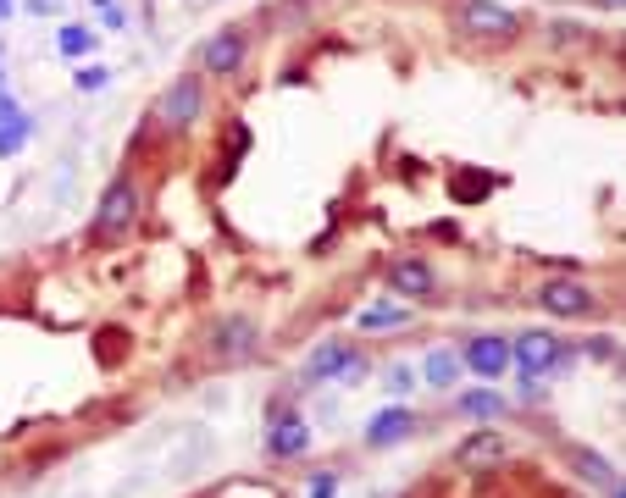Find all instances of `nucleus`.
Masks as SVG:
<instances>
[{
    "label": "nucleus",
    "instance_id": "obj_26",
    "mask_svg": "<svg viewBox=\"0 0 626 498\" xmlns=\"http://www.w3.org/2000/svg\"><path fill=\"white\" fill-rule=\"evenodd\" d=\"M604 498H626V487H621V482H610V487H604Z\"/></svg>",
    "mask_w": 626,
    "mask_h": 498
},
{
    "label": "nucleus",
    "instance_id": "obj_11",
    "mask_svg": "<svg viewBox=\"0 0 626 498\" xmlns=\"http://www.w3.org/2000/svg\"><path fill=\"white\" fill-rule=\"evenodd\" d=\"M410 432H416V415H410L405 404H388V410H377L372 421H366V449H388V443H405Z\"/></svg>",
    "mask_w": 626,
    "mask_h": 498
},
{
    "label": "nucleus",
    "instance_id": "obj_23",
    "mask_svg": "<svg viewBox=\"0 0 626 498\" xmlns=\"http://www.w3.org/2000/svg\"><path fill=\"white\" fill-rule=\"evenodd\" d=\"M383 388H388V393H410V388H416V371H410V366H394Z\"/></svg>",
    "mask_w": 626,
    "mask_h": 498
},
{
    "label": "nucleus",
    "instance_id": "obj_16",
    "mask_svg": "<svg viewBox=\"0 0 626 498\" xmlns=\"http://www.w3.org/2000/svg\"><path fill=\"white\" fill-rule=\"evenodd\" d=\"M460 371H466V366H460L455 349H433V355H427V366H422V377H427V388L444 393V388H455V382H460Z\"/></svg>",
    "mask_w": 626,
    "mask_h": 498
},
{
    "label": "nucleus",
    "instance_id": "obj_7",
    "mask_svg": "<svg viewBox=\"0 0 626 498\" xmlns=\"http://www.w3.org/2000/svg\"><path fill=\"white\" fill-rule=\"evenodd\" d=\"M460 28L471 39H516V12H505L499 0H460Z\"/></svg>",
    "mask_w": 626,
    "mask_h": 498
},
{
    "label": "nucleus",
    "instance_id": "obj_14",
    "mask_svg": "<svg viewBox=\"0 0 626 498\" xmlns=\"http://www.w3.org/2000/svg\"><path fill=\"white\" fill-rule=\"evenodd\" d=\"M494 460H505V438H499L494 427H477L466 443L455 449V465L460 471H477V465H494Z\"/></svg>",
    "mask_w": 626,
    "mask_h": 498
},
{
    "label": "nucleus",
    "instance_id": "obj_8",
    "mask_svg": "<svg viewBox=\"0 0 626 498\" xmlns=\"http://www.w3.org/2000/svg\"><path fill=\"white\" fill-rule=\"evenodd\" d=\"M460 366L477 371L482 382H499L510 371V338H499V332H477V338H466V349H460Z\"/></svg>",
    "mask_w": 626,
    "mask_h": 498
},
{
    "label": "nucleus",
    "instance_id": "obj_5",
    "mask_svg": "<svg viewBox=\"0 0 626 498\" xmlns=\"http://www.w3.org/2000/svg\"><path fill=\"white\" fill-rule=\"evenodd\" d=\"M161 128L167 133H189V128H200V117H205V83H200V72H183V78H172V89L161 95Z\"/></svg>",
    "mask_w": 626,
    "mask_h": 498
},
{
    "label": "nucleus",
    "instance_id": "obj_25",
    "mask_svg": "<svg viewBox=\"0 0 626 498\" xmlns=\"http://www.w3.org/2000/svg\"><path fill=\"white\" fill-rule=\"evenodd\" d=\"M12 12H17V0H0V23H6Z\"/></svg>",
    "mask_w": 626,
    "mask_h": 498
},
{
    "label": "nucleus",
    "instance_id": "obj_19",
    "mask_svg": "<svg viewBox=\"0 0 626 498\" xmlns=\"http://www.w3.org/2000/svg\"><path fill=\"white\" fill-rule=\"evenodd\" d=\"M405 321H410V310L399 305V299H377V305L361 310V327H366V332H377V327H405Z\"/></svg>",
    "mask_w": 626,
    "mask_h": 498
},
{
    "label": "nucleus",
    "instance_id": "obj_17",
    "mask_svg": "<svg viewBox=\"0 0 626 498\" xmlns=\"http://www.w3.org/2000/svg\"><path fill=\"white\" fill-rule=\"evenodd\" d=\"M510 404L499 399L494 388H471V393H460V415H471V421H499Z\"/></svg>",
    "mask_w": 626,
    "mask_h": 498
},
{
    "label": "nucleus",
    "instance_id": "obj_3",
    "mask_svg": "<svg viewBox=\"0 0 626 498\" xmlns=\"http://www.w3.org/2000/svg\"><path fill=\"white\" fill-rule=\"evenodd\" d=\"M305 449H311V421L300 410H289L283 399H272V410H266V454L272 460H305Z\"/></svg>",
    "mask_w": 626,
    "mask_h": 498
},
{
    "label": "nucleus",
    "instance_id": "obj_27",
    "mask_svg": "<svg viewBox=\"0 0 626 498\" xmlns=\"http://www.w3.org/2000/svg\"><path fill=\"white\" fill-rule=\"evenodd\" d=\"M599 6H604V12H621V0H599Z\"/></svg>",
    "mask_w": 626,
    "mask_h": 498
},
{
    "label": "nucleus",
    "instance_id": "obj_20",
    "mask_svg": "<svg viewBox=\"0 0 626 498\" xmlns=\"http://www.w3.org/2000/svg\"><path fill=\"white\" fill-rule=\"evenodd\" d=\"M106 83H111V67H106V61H89V67L73 72V89H78V95H100Z\"/></svg>",
    "mask_w": 626,
    "mask_h": 498
},
{
    "label": "nucleus",
    "instance_id": "obj_24",
    "mask_svg": "<svg viewBox=\"0 0 626 498\" xmlns=\"http://www.w3.org/2000/svg\"><path fill=\"white\" fill-rule=\"evenodd\" d=\"M338 493V471H316L311 476V498H333Z\"/></svg>",
    "mask_w": 626,
    "mask_h": 498
},
{
    "label": "nucleus",
    "instance_id": "obj_10",
    "mask_svg": "<svg viewBox=\"0 0 626 498\" xmlns=\"http://www.w3.org/2000/svg\"><path fill=\"white\" fill-rule=\"evenodd\" d=\"M438 277L427 261H416V255H399V261H388V294L410 299V305H422V299H433Z\"/></svg>",
    "mask_w": 626,
    "mask_h": 498
},
{
    "label": "nucleus",
    "instance_id": "obj_22",
    "mask_svg": "<svg viewBox=\"0 0 626 498\" xmlns=\"http://www.w3.org/2000/svg\"><path fill=\"white\" fill-rule=\"evenodd\" d=\"M95 6H100V17H106L111 34H128V12H122L117 0H95Z\"/></svg>",
    "mask_w": 626,
    "mask_h": 498
},
{
    "label": "nucleus",
    "instance_id": "obj_21",
    "mask_svg": "<svg viewBox=\"0 0 626 498\" xmlns=\"http://www.w3.org/2000/svg\"><path fill=\"white\" fill-rule=\"evenodd\" d=\"M366 371H372V360L361 355V349H350V360H344V366H338V377L333 382H344V388H350V382H361Z\"/></svg>",
    "mask_w": 626,
    "mask_h": 498
},
{
    "label": "nucleus",
    "instance_id": "obj_4",
    "mask_svg": "<svg viewBox=\"0 0 626 498\" xmlns=\"http://www.w3.org/2000/svg\"><path fill=\"white\" fill-rule=\"evenodd\" d=\"M261 355V327H255L250 316H217V327H211V360L217 366H244V360Z\"/></svg>",
    "mask_w": 626,
    "mask_h": 498
},
{
    "label": "nucleus",
    "instance_id": "obj_6",
    "mask_svg": "<svg viewBox=\"0 0 626 498\" xmlns=\"http://www.w3.org/2000/svg\"><path fill=\"white\" fill-rule=\"evenodd\" d=\"M532 305H538L543 316H554V321H577V316H593L599 299H593V288L582 283V277H549V283L532 294Z\"/></svg>",
    "mask_w": 626,
    "mask_h": 498
},
{
    "label": "nucleus",
    "instance_id": "obj_28",
    "mask_svg": "<svg viewBox=\"0 0 626 498\" xmlns=\"http://www.w3.org/2000/svg\"><path fill=\"white\" fill-rule=\"evenodd\" d=\"M0 95H6V72H0Z\"/></svg>",
    "mask_w": 626,
    "mask_h": 498
},
{
    "label": "nucleus",
    "instance_id": "obj_9",
    "mask_svg": "<svg viewBox=\"0 0 626 498\" xmlns=\"http://www.w3.org/2000/svg\"><path fill=\"white\" fill-rule=\"evenodd\" d=\"M244 56H250V39L239 34V28H222V34H211L200 45V67L217 72V78H239L244 72Z\"/></svg>",
    "mask_w": 626,
    "mask_h": 498
},
{
    "label": "nucleus",
    "instance_id": "obj_13",
    "mask_svg": "<svg viewBox=\"0 0 626 498\" xmlns=\"http://www.w3.org/2000/svg\"><path fill=\"white\" fill-rule=\"evenodd\" d=\"M28 139H34V117H28V111L17 106L12 95H0V161H6V155H17Z\"/></svg>",
    "mask_w": 626,
    "mask_h": 498
},
{
    "label": "nucleus",
    "instance_id": "obj_18",
    "mask_svg": "<svg viewBox=\"0 0 626 498\" xmlns=\"http://www.w3.org/2000/svg\"><path fill=\"white\" fill-rule=\"evenodd\" d=\"M56 50L67 61H84L89 50H95V28H89V23H61L56 28Z\"/></svg>",
    "mask_w": 626,
    "mask_h": 498
},
{
    "label": "nucleus",
    "instance_id": "obj_1",
    "mask_svg": "<svg viewBox=\"0 0 626 498\" xmlns=\"http://www.w3.org/2000/svg\"><path fill=\"white\" fill-rule=\"evenodd\" d=\"M139 211H145V189L139 178H111V189L100 194V211H95V238L100 244H117L139 227Z\"/></svg>",
    "mask_w": 626,
    "mask_h": 498
},
{
    "label": "nucleus",
    "instance_id": "obj_2",
    "mask_svg": "<svg viewBox=\"0 0 626 498\" xmlns=\"http://www.w3.org/2000/svg\"><path fill=\"white\" fill-rule=\"evenodd\" d=\"M560 349H566V338H560V332L527 327V332H516V338H510V366L521 371V382H538V377H549V366L560 360Z\"/></svg>",
    "mask_w": 626,
    "mask_h": 498
},
{
    "label": "nucleus",
    "instance_id": "obj_12",
    "mask_svg": "<svg viewBox=\"0 0 626 498\" xmlns=\"http://www.w3.org/2000/svg\"><path fill=\"white\" fill-rule=\"evenodd\" d=\"M350 338H327V344H316L311 355H305V366H300V382L311 388V382H333L338 377V366L350 360Z\"/></svg>",
    "mask_w": 626,
    "mask_h": 498
},
{
    "label": "nucleus",
    "instance_id": "obj_15",
    "mask_svg": "<svg viewBox=\"0 0 626 498\" xmlns=\"http://www.w3.org/2000/svg\"><path fill=\"white\" fill-rule=\"evenodd\" d=\"M566 460L577 465V476H582V482H593V487H610V482H621V471H615V465L604 460V454L582 449V443H571V449H566Z\"/></svg>",
    "mask_w": 626,
    "mask_h": 498
}]
</instances>
